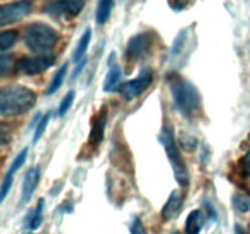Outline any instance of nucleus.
<instances>
[{
  "label": "nucleus",
  "instance_id": "f257e3e1",
  "mask_svg": "<svg viewBox=\"0 0 250 234\" xmlns=\"http://www.w3.org/2000/svg\"><path fill=\"white\" fill-rule=\"evenodd\" d=\"M167 83L176 110L187 118L198 116L202 110V98L197 87L177 73L168 76Z\"/></svg>",
  "mask_w": 250,
  "mask_h": 234
},
{
  "label": "nucleus",
  "instance_id": "f03ea898",
  "mask_svg": "<svg viewBox=\"0 0 250 234\" xmlns=\"http://www.w3.org/2000/svg\"><path fill=\"white\" fill-rule=\"evenodd\" d=\"M37 95L24 85H9L0 93V114L2 117H17L34 107Z\"/></svg>",
  "mask_w": 250,
  "mask_h": 234
},
{
  "label": "nucleus",
  "instance_id": "7ed1b4c3",
  "mask_svg": "<svg viewBox=\"0 0 250 234\" xmlns=\"http://www.w3.org/2000/svg\"><path fill=\"white\" fill-rule=\"evenodd\" d=\"M23 41L26 48L37 55L49 54L59 41V34L55 29L43 22H34L24 29Z\"/></svg>",
  "mask_w": 250,
  "mask_h": 234
},
{
  "label": "nucleus",
  "instance_id": "20e7f679",
  "mask_svg": "<svg viewBox=\"0 0 250 234\" xmlns=\"http://www.w3.org/2000/svg\"><path fill=\"white\" fill-rule=\"evenodd\" d=\"M160 141L163 144L166 156H167L168 161H170L171 166H172L175 179L177 180L180 185L187 187L189 184V172H188L185 160H183L182 155H181L180 149H178L177 144H176L173 131L170 126H165L163 128L160 133Z\"/></svg>",
  "mask_w": 250,
  "mask_h": 234
},
{
  "label": "nucleus",
  "instance_id": "39448f33",
  "mask_svg": "<svg viewBox=\"0 0 250 234\" xmlns=\"http://www.w3.org/2000/svg\"><path fill=\"white\" fill-rule=\"evenodd\" d=\"M84 5L85 0H53L44 6V12L54 19L70 21L82 12Z\"/></svg>",
  "mask_w": 250,
  "mask_h": 234
},
{
  "label": "nucleus",
  "instance_id": "423d86ee",
  "mask_svg": "<svg viewBox=\"0 0 250 234\" xmlns=\"http://www.w3.org/2000/svg\"><path fill=\"white\" fill-rule=\"evenodd\" d=\"M55 63V56L50 54L37 56H26L20 58L15 65V70L24 76H38L45 72Z\"/></svg>",
  "mask_w": 250,
  "mask_h": 234
},
{
  "label": "nucleus",
  "instance_id": "0eeeda50",
  "mask_svg": "<svg viewBox=\"0 0 250 234\" xmlns=\"http://www.w3.org/2000/svg\"><path fill=\"white\" fill-rule=\"evenodd\" d=\"M153 71L149 67L143 68L138 77L134 79L127 80L122 83L119 88V92L126 100H133L141 97L153 82Z\"/></svg>",
  "mask_w": 250,
  "mask_h": 234
},
{
  "label": "nucleus",
  "instance_id": "6e6552de",
  "mask_svg": "<svg viewBox=\"0 0 250 234\" xmlns=\"http://www.w3.org/2000/svg\"><path fill=\"white\" fill-rule=\"evenodd\" d=\"M154 37L150 32H142L136 34L128 40L126 45V58L129 61H139L146 58L151 50Z\"/></svg>",
  "mask_w": 250,
  "mask_h": 234
},
{
  "label": "nucleus",
  "instance_id": "1a4fd4ad",
  "mask_svg": "<svg viewBox=\"0 0 250 234\" xmlns=\"http://www.w3.org/2000/svg\"><path fill=\"white\" fill-rule=\"evenodd\" d=\"M31 11V0H19V1L2 5L1 10H0V26L5 27L7 24L15 23L26 17Z\"/></svg>",
  "mask_w": 250,
  "mask_h": 234
},
{
  "label": "nucleus",
  "instance_id": "9d476101",
  "mask_svg": "<svg viewBox=\"0 0 250 234\" xmlns=\"http://www.w3.org/2000/svg\"><path fill=\"white\" fill-rule=\"evenodd\" d=\"M107 115L109 110L106 106H102L90 119V131L88 136V145L93 149L99 148L102 141L104 140L105 128L107 123Z\"/></svg>",
  "mask_w": 250,
  "mask_h": 234
},
{
  "label": "nucleus",
  "instance_id": "9b49d317",
  "mask_svg": "<svg viewBox=\"0 0 250 234\" xmlns=\"http://www.w3.org/2000/svg\"><path fill=\"white\" fill-rule=\"evenodd\" d=\"M39 182H41V167H39V166H34V167H31L27 171L26 176H24L23 183H22V204H26V202H28L29 200H31L32 195L36 192Z\"/></svg>",
  "mask_w": 250,
  "mask_h": 234
},
{
  "label": "nucleus",
  "instance_id": "f8f14e48",
  "mask_svg": "<svg viewBox=\"0 0 250 234\" xmlns=\"http://www.w3.org/2000/svg\"><path fill=\"white\" fill-rule=\"evenodd\" d=\"M183 205V195L180 190H173L168 196L167 201L161 209V217L165 221H170L178 216Z\"/></svg>",
  "mask_w": 250,
  "mask_h": 234
},
{
  "label": "nucleus",
  "instance_id": "ddd939ff",
  "mask_svg": "<svg viewBox=\"0 0 250 234\" xmlns=\"http://www.w3.org/2000/svg\"><path fill=\"white\" fill-rule=\"evenodd\" d=\"M205 216L202 210H193L186 219V234H200L204 227Z\"/></svg>",
  "mask_w": 250,
  "mask_h": 234
},
{
  "label": "nucleus",
  "instance_id": "4468645a",
  "mask_svg": "<svg viewBox=\"0 0 250 234\" xmlns=\"http://www.w3.org/2000/svg\"><path fill=\"white\" fill-rule=\"evenodd\" d=\"M121 76H122L121 68H120L117 65L111 66L109 72H107L106 77H105L104 84H103V89H104V92L111 93L119 89L120 85H121L120 84V82H121Z\"/></svg>",
  "mask_w": 250,
  "mask_h": 234
},
{
  "label": "nucleus",
  "instance_id": "2eb2a0df",
  "mask_svg": "<svg viewBox=\"0 0 250 234\" xmlns=\"http://www.w3.org/2000/svg\"><path fill=\"white\" fill-rule=\"evenodd\" d=\"M90 39H92V31H90V28H87L80 38V40H78L76 50L73 53V61L75 62H81L82 58H84L85 53L88 50V46H89Z\"/></svg>",
  "mask_w": 250,
  "mask_h": 234
},
{
  "label": "nucleus",
  "instance_id": "dca6fc26",
  "mask_svg": "<svg viewBox=\"0 0 250 234\" xmlns=\"http://www.w3.org/2000/svg\"><path fill=\"white\" fill-rule=\"evenodd\" d=\"M112 7H114V0H99L95 12V22L98 24L106 23L111 15Z\"/></svg>",
  "mask_w": 250,
  "mask_h": 234
},
{
  "label": "nucleus",
  "instance_id": "f3484780",
  "mask_svg": "<svg viewBox=\"0 0 250 234\" xmlns=\"http://www.w3.org/2000/svg\"><path fill=\"white\" fill-rule=\"evenodd\" d=\"M67 67H68L67 63H63V65L61 66L58 71H56V73L54 75L53 79H51L50 84L48 85L46 94L53 95V94H55L59 89H60L61 85H62V83H63V80H65L66 73H67Z\"/></svg>",
  "mask_w": 250,
  "mask_h": 234
},
{
  "label": "nucleus",
  "instance_id": "a211bd4d",
  "mask_svg": "<svg viewBox=\"0 0 250 234\" xmlns=\"http://www.w3.org/2000/svg\"><path fill=\"white\" fill-rule=\"evenodd\" d=\"M44 199H39L38 200V204H37L36 209H34L33 214H32L31 219H29V223H28V228L32 229V231H36L38 229L39 227L42 226L43 223V211H44Z\"/></svg>",
  "mask_w": 250,
  "mask_h": 234
},
{
  "label": "nucleus",
  "instance_id": "6ab92c4d",
  "mask_svg": "<svg viewBox=\"0 0 250 234\" xmlns=\"http://www.w3.org/2000/svg\"><path fill=\"white\" fill-rule=\"evenodd\" d=\"M17 39H19V32L14 31V29H10V31H2L0 34V50L4 53V51L9 50L10 48L14 46V44L16 43Z\"/></svg>",
  "mask_w": 250,
  "mask_h": 234
},
{
  "label": "nucleus",
  "instance_id": "aec40b11",
  "mask_svg": "<svg viewBox=\"0 0 250 234\" xmlns=\"http://www.w3.org/2000/svg\"><path fill=\"white\" fill-rule=\"evenodd\" d=\"M237 170H238V175L244 180L250 182V146L237 162Z\"/></svg>",
  "mask_w": 250,
  "mask_h": 234
},
{
  "label": "nucleus",
  "instance_id": "412c9836",
  "mask_svg": "<svg viewBox=\"0 0 250 234\" xmlns=\"http://www.w3.org/2000/svg\"><path fill=\"white\" fill-rule=\"evenodd\" d=\"M233 206L242 214L250 212V195L236 194L233 196Z\"/></svg>",
  "mask_w": 250,
  "mask_h": 234
},
{
  "label": "nucleus",
  "instance_id": "4be33fe9",
  "mask_svg": "<svg viewBox=\"0 0 250 234\" xmlns=\"http://www.w3.org/2000/svg\"><path fill=\"white\" fill-rule=\"evenodd\" d=\"M76 93L73 90H70L68 93H66V95L63 97V99L61 100L60 105H59V110H58V115L59 117H63L66 115V112L71 109L73 104V100H75Z\"/></svg>",
  "mask_w": 250,
  "mask_h": 234
},
{
  "label": "nucleus",
  "instance_id": "5701e85b",
  "mask_svg": "<svg viewBox=\"0 0 250 234\" xmlns=\"http://www.w3.org/2000/svg\"><path fill=\"white\" fill-rule=\"evenodd\" d=\"M27 154H28V149H23V150L21 151V153H19V155L16 156V157L14 158V161H12V163L10 165V168L9 171H7V173H11V175H15V173L17 172V171L20 170V168L23 166V163L26 162V158H27Z\"/></svg>",
  "mask_w": 250,
  "mask_h": 234
},
{
  "label": "nucleus",
  "instance_id": "b1692460",
  "mask_svg": "<svg viewBox=\"0 0 250 234\" xmlns=\"http://www.w3.org/2000/svg\"><path fill=\"white\" fill-rule=\"evenodd\" d=\"M50 117H51V114H50V112H48V114H45L43 117H42L41 119H39V123L37 124L36 131H34L33 143H37V141H38L39 139L42 138L43 133L45 132L46 126H48L49 121H50Z\"/></svg>",
  "mask_w": 250,
  "mask_h": 234
},
{
  "label": "nucleus",
  "instance_id": "393cba45",
  "mask_svg": "<svg viewBox=\"0 0 250 234\" xmlns=\"http://www.w3.org/2000/svg\"><path fill=\"white\" fill-rule=\"evenodd\" d=\"M12 182H14V175L6 172L4 179H2L1 193H0V195H1V202H4V200L6 199L7 194L10 193V189H11L12 187Z\"/></svg>",
  "mask_w": 250,
  "mask_h": 234
},
{
  "label": "nucleus",
  "instance_id": "a878e982",
  "mask_svg": "<svg viewBox=\"0 0 250 234\" xmlns=\"http://www.w3.org/2000/svg\"><path fill=\"white\" fill-rule=\"evenodd\" d=\"M15 65H16V62H14L12 58H10V56H2L1 65H0V71H1L2 77H4L7 72H10L12 68H15Z\"/></svg>",
  "mask_w": 250,
  "mask_h": 234
},
{
  "label": "nucleus",
  "instance_id": "bb28decb",
  "mask_svg": "<svg viewBox=\"0 0 250 234\" xmlns=\"http://www.w3.org/2000/svg\"><path fill=\"white\" fill-rule=\"evenodd\" d=\"M129 232L131 234H148L146 233V229L144 227L143 222L141 221V218H134L133 223L131 224V228H129Z\"/></svg>",
  "mask_w": 250,
  "mask_h": 234
},
{
  "label": "nucleus",
  "instance_id": "cd10ccee",
  "mask_svg": "<svg viewBox=\"0 0 250 234\" xmlns=\"http://www.w3.org/2000/svg\"><path fill=\"white\" fill-rule=\"evenodd\" d=\"M190 1H193V0H168V4L176 11H181L183 9H187L188 2Z\"/></svg>",
  "mask_w": 250,
  "mask_h": 234
},
{
  "label": "nucleus",
  "instance_id": "c85d7f7f",
  "mask_svg": "<svg viewBox=\"0 0 250 234\" xmlns=\"http://www.w3.org/2000/svg\"><path fill=\"white\" fill-rule=\"evenodd\" d=\"M234 234H248V233L244 231L243 227L239 226V224H236V227H234Z\"/></svg>",
  "mask_w": 250,
  "mask_h": 234
},
{
  "label": "nucleus",
  "instance_id": "c756f323",
  "mask_svg": "<svg viewBox=\"0 0 250 234\" xmlns=\"http://www.w3.org/2000/svg\"><path fill=\"white\" fill-rule=\"evenodd\" d=\"M248 234H250V223H249V229H248Z\"/></svg>",
  "mask_w": 250,
  "mask_h": 234
},
{
  "label": "nucleus",
  "instance_id": "7c9ffc66",
  "mask_svg": "<svg viewBox=\"0 0 250 234\" xmlns=\"http://www.w3.org/2000/svg\"><path fill=\"white\" fill-rule=\"evenodd\" d=\"M172 234H180V233H178V232H175V233H172Z\"/></svg>",
  "mask_w": 250,
  "mask_h": 234
},
{
  "label": "nucleus",
  "instance_id": "2f4dec72",
  "mask_svg": "<svg viewBox=\"0 0 250 234\" xmlns=\"http://www.w3.org/2000/svg\"><path fill=\"white\" fill-rule=\"evenodd\" d=\"M27 234H32V233H27Z\"/></svg>",
  "mask_w": 250,
  "mask_h": 234
}]
</instances>
